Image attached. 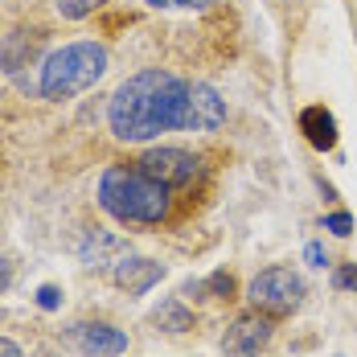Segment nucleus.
I'll return each mask as SVG.
<instances>
[{
  "label": "nucleus",
  "instance_id": "f257e3e1",
  "mask_svg": "<svg viewBox=\"0 0 357 357\" xmlns=\"http://www.w3.org/2000/svg\"><path fill=\"white\" fill-rule=\"evenodd\" d=\"M189 82L173 70H140L115 86L107 99V128L123 144L160 140L165 132H185Z\"/></svg>",
  "mask_w": 357,
  "mask_h": 357
},
{
  "label": "nucleus",
  "instance_id": "f03ea898",
  "mask_svg": "<svg viewBox=\"0 0 357 357\" xmlns=\"http://www.w3.org/2000/svg\"><path fill=\"white\" fill-rule=\"evenodd\" d=\"M99 206L115 222L128 226H156L173 210V189L148 177L140 165H111L99 177Z\"/></svg>",
  "mask_w": 357,
  "mask_h": 357
},
{
  "label": "nucleus",
  "instance_id": "7ed1b4c3",
  "mask_svg": "<svg viewBox=\"0 0 357 357\" xmlns=\"http://www.w3.org/2000/svg\"><path fill=\"white\" fill-rule=\"evenodd\" d=\"M107 45L99 41H66L54 54H45L41 78H37V95L45 103H62L82 91H91L103 74H107Z\"/></svg>",
  "mask_w": 357,
  "mask_h": 357
},
{
  "label": "nucleus",
  "instance_id": "20e7f679",
  "mask_svg": "<svg viewBox=\"0 0 357 357\" xmlns=\"http://www.w3.org/2000/svg\"><path fill=\"white\" fill-rule=\"evenodd\" d=\"M247 300L255 312L263 317H284V312H296L300 300H304V280L291 271V267H267L259 271L247 287Z\"/></svg>",
  "mask_w": 357,
  "mask_h": 357
},
{
  "label": "nucleus",
  "instance_id": "39448f33",
  "mask_svg": "<svg viewBox=\"0 0 357 357\" xmlns=\"http://www.w3.org/2000/svg\"><path fill=\"white\" fill-rule=\"evenodd\" d=\"M144 173L156 181H165L169 189H177V185H189V181L197 177V169H202V160L189 152V148H148L140 160Z\"/></svg>",
  "mask_w": 357,
  "mask_h": 357
},
{
  "label": "nucleus",
  "instance_id": "423d86ee",
  "mask_svg": "<svg viewBox=\"0 0 357 357\" xmlns=\"http://www.w3.org/2000/svg\"><path fill=\"white\" fill-rule=\"evenodd\" d=\"M66 341L82 357H119L128 354V333L103 321H78L66 328Z\"/></svg>",
  "mask_w": 357,
  "mask_h": 357
},
{
  "label": "nucleus",
  "instance_id": "0eeeda50",
  "mask_svg": "<svg viewBox=\"0 0 357 357\" xmlns=\"http://www.w3.org/2000/svg\"><path fill=\"white\" fill-rule=\"evenodd\" d=\"M271 333H275V324L267 321V317L247 312V317H238L222 333V354L226 357H259L271 345Z\"/></svg>",
  "mask_w": 357,
  "mask_h": 357
},
{
  "label": "nucleus",
  "instance_id": "6e6552de",
  "mask_svg": "<svg viewBox=\"0 0 357 357\" xmlns=\"http://www.w3.org/2000/svg\"><path fill=\"white\" fill-rule=\"evenodd\" d=\"M226 123V99L210 82H189V119L185 132H218Z\"/></svg>",
  "mask_w": 357,
  "mask_h": 357
},
{
  "label": "nucleus",
  "instance_id": "1a4fd4ad",
  "mask_svg": "<svg viewBox=\"0 0 357 357\" xmlns=\"http://www.w3.org/2000/svg\"><path fill=\"white\" fill-rule=\"evenodd\" d=\"M160 275H165L160 263L140 259V255H132V250H123V255L111 263V280L123 287L128 296H144V291H152V284H160Z\"/></svg>",
  "mask_w": 357,
  "mask_h": 357
},
{
  "label": "nucleus",
  "instance_id": "9d476101",
  "mask_svg": "<svg viewBox=\"0 0 357 357\" xmlns=\"http://www.w3.org/2000/svg\"><path fill=\"white\" fill-rule=\"evenodd\" d=\"M300 132L308 136V144H312L317 152L337 148V119H333V111H324V107H304V111H300Z\"/></svg>",
  "mask_w": 357,
  "mask_h": 357
},
{
  "label": "nucleus",
  "instance_id": "9b49d317",
  "mask_svg": "<svg viewBox=\"0 0 357 357\" xmlns=\"http://www.w3.org/2000/svg\"><path fill=\"white\" fill-rule=\"evenodd\" d=\"M33 50H37V33L33 29H13V33L0 41V62H4V70L17 74L21 66H29Z\"/></svg>",
  "mask_w": 357,
  "mask_h": 357
},
{
  "label": "nucleus",
  "instance_id": "f8f14e48",
  "mask_svg": "<svg viewBox=\"0 0 357 357\" xmlns=\"http://www.w3.org/2000/svg\"><path fill=\"white\" fill-rule=\"evenodd\" d=\"M152 321L160 324L165 333H189V328H193V317L181 308V300H165V304L152 312Z\"/></svg>",
  "mask_w": 357,
  "mask_h": 357
},
{
  "label": "nucleus",
  "instance_id": "ddd939ff",
  "mask_svg": "<svg viewBox=\"0 0 357 357\" xmlns=\"http://www.w3.org/2000/svg\"><path fill=\"white\" fill-rule=\"evenodd\" d=\"M202 291H210V296H234V280L226 275V271H214L210 280H189L185 284V296H202Z\"/></svg>",
  "mask_w": 357,
  "mask_h": 357
},
{
  "label": "nucleus",
  "instance_id": "4468645a",
  "mask_svg": "<svg viewBox=\"0 0 357 357\" xmlns=\"http://www.w3.org/2000/svg\"><path fill=\"white\" fill-rule=\"evenodd\" d=\"M95 4H99V0H58V13H62L66 21H82V17L95 13Z\"/></svg>",
  "mask_w": 357,
  "mask_h": 357
},
{
  "label": "nucleus",
  "instance_id": "2eb2a0df",
  "mask_svg": "<svg viewBox=\"0 0 357 357\" xmlns=\"http://www.w3.org/2000/svg\"><path fill=\"white\" fill-rule=\"evenodd\" d=\"M324 230H333L337 238H349V234H354V218L345 214V210H337V214L324 218Z\"/></svg>",
  "mask_w": 357,
  "mask_h": 357
},
{
  "label": "nucleus",
  "instance_id": "dca6fc26",
  "mask_svg": "<svg viewBox=\"0 0 357 357\" xmlns=\"http://www.w3.org/2000/svg\"><path fill=\"white\" fill-rule=\"evenodd\" d=\"M333 287L337 291H357V263H345L333 271Z\"/></svg>",
  "mask_w": 357,
  "mask_h": 357
},
{
  "label": "nucleus",
  "instance_id": "f3484780",
  "mask_svg": "<svg viewBox=\"0 0 357 357\" xmlns=\"http://www.w3.org/2000/svg\"><path fill=\"white\" fill-rule=\"evenodd\" d=\"M144 4H152V8H210L218 0H144Z\"/></svg>",
  "mask_w": 357,
  "mask_h": 357
},
{
  "label": "nucleus",
  "instance_id": "a211bd4d",
  "mask_svg": "<svg viewBox=\"0 0 357 357\" xmlns=\"http://www.w3.org/2000/svg\"><path fill=\"white\" fill-rule=\"evenodd\" d=\"M37 304H41V308H45V312H54V308H58V304H62V291H58V287H54V284L37 287Z\"/></svg>",
  "mask_w": 357,
  "mask_h": 357
},
{
  "label": "nucleus",
  "instance_id": "6ab92c4d",
  "mask_svg": "<svg viewBox=\"0 0 357 357\" xmlns=\"http://www.w3.org/2000/svg\"><path fill=\"white\" fill-rule=\"evenodd\" d=\"M304 259H308V267H328V255H324L321 243H308L304 247Z\"/></svg>",
  "mask_w": 357,
  "mask_h": 357
},
{
  "label": "nucleus",
  "instance_id": "aec40b11",
  "mask_svg": "<svg viewBox=\"0 0 357 357\" xmlns=\"http://www.w3.org/2000/svg\"><path fill=\"white\" fill-rule=\"evenodd\" d=\"M0 357H25V354H21V345H17V341L0 337Z\"/></svg>",
  "mask_w": 357,
  "mask_h": 357
},
{
  "label": "nucleus",
  "instance_id": "412c9836",
  "mask_svg": "<svg viewBox=\"0 0 357 357\" xmlns=\"http://www.w3.org/2000/svg\"><path fill=\"white\" fill-rule=\"evenodd\" d=\"M8 280H13V267H8V263H4V255H0V291L8 287Z\"/></svg>",
  "mask_w": 357,
  "mask_h": 357
},
{
  "label": "nucleus",
  "instance_id": "4be33fe9",
  "mask_svg": "<svg viewBox=\"0 0 357 357\" xmlns=\"http://www.w3.org/2000/svg\"><path fill=\"white\" fill-rule=\"evenodd\" d=\"M337 357H341V354H337Z\"/></svg>",
  "mask_w": 357,
  "mask_h": 357
}]
</instances>
